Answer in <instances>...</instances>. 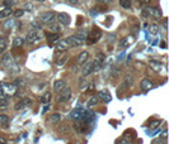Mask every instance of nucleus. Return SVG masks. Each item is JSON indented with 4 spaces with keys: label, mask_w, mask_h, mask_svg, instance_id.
<instances>
[{
    "label": "nucleus",
    "mask_w": 169,
    "mask_h": 144,
    "mask_svg": "<svg viewBox=\"0 0 169 144\" xmlns=\"http://www.w3.org/2000/svg\"><path fill=\"white\" fill-rule=\"evenodd\" d=\"M70 97H71V89L64 87V89H62L61 91L59 92V96H57V103H59V104L67 103V101L70 100Z\"/></svg>",
    "instance_id": "nucleus-1"
},
{
    "label": "nucleus",
    "mask_w": 169,
    "mask_h": 144,
    "mask_svg": "<svg viewBox=\"0 0 169 144\" xmlns=\"http://www.w3.org/2000/svg\"><path fill=\"white\" fill-rule=\"evenodd\" d=\"M24 41H27V43H29V44H36V43H38V42L41 41V35L38 34V30L31 29V30L28 32V34H27V38H25Z\"/></svg>",
    "instance_id": "nucleus-2"
},
{
    "label": "nucleus",
    "mask_w": 169,
    "mask_h": 144,
    "mask_svg": "<svg viewBox=\"0 0 169 144\" xmlns=\"http://www.w3.org/2000/svg\"><path fill=\"white\" fill-rule=\"evenodd\" d=\"M40 19H41V23H43V24H51V23L55 22L56 14L54 12H45V13L41 14Z\"/></svg>",
    "instance_id": "nucleus-3"
},
{
    "label": "nucleus",
    "mask_w": 169,
    "mask_h": 144,
    "mask_svg": "<svg viewBox=\"0 0 169 144\" xmlns=\"http://www.w3.org/2000/svg\"><path fill=\"white\" fill-rule=\"evenodd\" d=\"M145 12L147 13L149 17L156 18V19L162 18V10L159 8H156V7H147V8H145Z\"/></svg>",
    "instance_id": "nucleus-4"
},
{
    "label": "nucleus",
    "mask_w": 169,
    "mask_h": 144,
    "mask_svg": "<svg viewBox=\"0 0 169 144\" xmlns=\"http://www.w3.org/2000/svg\"><path fill=\"white\" fill-rule=\"evenodd\" d=\"M1 87H3L4 94H8V95H14L18 90V86L15 83H1Z\"/></svg>",
    "instance_id": "nucleus-5"
},
{
    "label": "nucleus",
    "mask_w": 169,
    "mask_h": 144,
    "mask_svg": "<svg viewBox=\"0 0 169 144\" xmlns=\"http://www.w3.org/2000/svg\"><path fill=\"white\" fill-rule=\"evenodd\" d=\"M57 22L62 25H69L70 24V15L67 13H59L57 14Z\"/></svg>",
    "instance_id": "nucleus-6"
},
{
    "label": "nucleus",
    "mask_w": 169,
    "mask_h": 144,
    "mask_svg": "<svg viewBox=\"0 0 169 144\" xmlns=\"http://www.w3.org/2000/svg\"><path fill=\"white\" fill-rule=\"evenodd\" d=\"M70 47V44L67 43V41L66 39H60V41H57L56 42V51H59V52H64V51H67V48Z\"/></svg>",
    "instance_id": "nucleus-7"
},
{
    "label": "nucleus",
    "mask_w": 169,
    "mask_h": 144,
    "mask_svg": "<svg viewBox=\"0 0 169 144\" xmlns=\"http://www.w3.org/2000/svg\"><path fill=\"white\" fill-rule=\"evenodd\" d=\"M132 42H134V37H132V35L125 37V38L120 39V42H118V47H120V48H126V47H129L130 44H132Z\"/></svg>",
    "instance_id": "nucleus-8"
},
{
    "label": "nucleus",
    "mask_w": 169,
    "mask_h": 144,
    "mask_svg": "<svg viewBox=\"0 0 169 144\" xmlns=\"http://www.w3.org/2000/svg\"><path fill=\"white\" fill-rule=\"evenodd\" d=\"M66 41H67V43L70 44V47H79V46L83 44V41L79 39L76 35H70Z\"/></svg>",
    "instance_id": "nucleus-9"
},
{
    "label": "nucleus",
    "mask_w": 169,
    "mask_h": 144,
    "mask_svg": "<svg viewBox=\"0 0 169 144\" xmlns=\"http://www.w3.org/2000/svg\"><path fill=\"white\" fill-rule=\"evenodd\" d=\"M98 99L103 100L104 103H109V101L112 100V96L108 92V90H102V91L98 92Z\"/></svg>",
    "instance_id": "nucleus-10"
},
{
    "label": "nucleus",
    "mask_w": 169,
    "mask_h": 144,
    "mask_svg": "<svg viewBox=\"0 0 169 144\" xmlns=\"http://www.w3.org/2000/svg\"><path fill=\"white\" fill-rule=\"evenodd\" d=\"M93 73V61H87L83 67V76H89Z\"/></svg>",
    "instance_id": "nucleus-11"
},
{
    "label": "nucleus",
    "mask_w": 169,
    "mask_h": 144,
    "mask_svg": "<svg viewBox=\"0 0 169 144\" xmlns=\"http://www.w3.org/2000/svg\"><path fill=\"white\" fill-rule=\"evenodd\" d=\"M140 87H141V90H144V91H147V90H150L153 87V81H151V80H149V78L141 80Z\"/></svg>",
    "instance_id": "nucleus-12"
},
{
    "label": "nucleus",
    "mask_w": 169,
    "mask_h": 144,
    "mask_svg": "<svg viewBox=\"0 0 169 144\" xmlns=\"http://www.w3.org/2000/svg\"><path fill=\"white\" fill-rule=\"evenodd\" d=\"M88 58H89V53L87 51H83L82 53H79V56L76 58V61H78V65H84L87 61H88Z\"/></svg>",
    "instance_id": "nucleus-13"
},
{
    "label": "nucleus",
    "mask_w": 169,
    "mask_h": 144,
    "mask_svg": "<svg viewBox=\"0 0 169 144\" xmlns=\"http://www.w3.org/2000/svg\"><path fill=\"white\" fill-rule=\"evenodd\" d=\"M149 65H150V67L153 68L154 71H156V72H160L162 70H163V63H160L159 61H154V60H151L150 62H149Z\"/></svg>",
    "instance_id": "nucleus-14"
},
{
    "label": "nucleus",
    "mask_w": 169,
    "mask_h": 144,
    "mask_svg": "<svg viewBox=\"0 0 169 144\" xmlns=\"http://www.w3.org/2000/svg\"><path fill=\"white\" fill-rule=\"evenodd\" d=\"M83 113H84V110L83 109H75V110H73V113H71V118L73 119H75V120H82L83 118Z\"/></svg>",
    "instance_id": "nucleus-15"
},
{
    "label": "nucleus",
    "mask_w": 169,
    "mask_h": 144,
    "mask_svg": "<svg viewBox=\"0 0 169 144\" xmlns=\"http://www.w3.org/2000/svg\"><path fill=\"white\" fill-rule=\"evenodd\" d=\"M64 87H65V81L64 80H56V81L54 82V90L56 92H60Z\"/></svg>",
    "instance_id": "nucleus-16"
},
{
    "label": "nucleus",
    "mask_w": 169,
    "mask_h": 144,
    "mask_svg": "<svg viewBox=\"0 0 169 144\" xmlns=\"http://www.w3.org/2000/svg\"><path fill=\"white\" fill-rule=\"evenodd\" d=\"M24 38H22V37H17V38L13 39V47L17 48V47H22L24 44Z\"/></svg>",
    "instance_id": "nucleus-17"
},
{
    "label": "nucleus",
    "mask_w": 169,
    "mask_h": 144,
    "mask_svg": "<svg viewBox=\"0 0 169 144\" xmlns=\"http://www.w3.org/2000/svg\"><path fill=\"white\" fill-rule=\"evenodd\" d=\"M12 13H13V10L10 9V8H5V9H3V10H0V19L8 18Z\"/></svg>",
    "instance_id": "nucleus-18"
},
{
    "label": "nucleus",
    "mask_w": 169,
    "mask_h": 144,
    "mask_svg": "<svg viewBox=\"0 0 169 144\" xmlns=\"http://www.w3.org/2000/svg\"><path fill=\"white\" fill-rule=\"evenodd\" d=\"M49 29H50V32H52V33H60V32H61V27L59 24L51 23V24H49Z\"/></svg>",
    "instance_id": "nucleus-19"
},
{
    "label": "nucleus",
    "mask_w": 169,
    "mask_h": 144,
    "mask_svg": "<svg viewBox=\"0 0 169 144\" xmlns=\"http://www.w3.org/2000/svg\"><path fill=\"white\" fill-rule=\"evenodd\" d=\"M75 35H76L80 41H84V39H87V37H88V30L80 29V30H78V33H76Z\"/></svg>",
    "instance_id": "nucleus-20"
},
{
    "label": "nucleus",
    "mask_w": 169,
    "mask_h": 144,
    "mask_svg": "<svg viewBox=\"0 0 169 144\" xmlns=\"http://www.w3.org/2000/svg\"><path fill=\"white\" fill-rule=\"evenodd\" d=\"M102 65H103V62H101L99 60H97V58H96V61H93V72H98V71H101Z\"/></svg>",
    "instance_id": "nucleus-21"
},
{
    "label": "nucleus",
    "mask_w": 169,
    "mask_h": 144,
    "mask_svg": "<svg viewBox=\"0 0 169 144\" xmlns=\"http://www.w3.org/2000/svg\"><path fill=\"white\" fill-rule=\"evenodd\" d=\"M51 97H52L51 92H50V91H47V92H45V94H43V96L41 97V101H42L43 104H49L50 101H51Z\"/></svg>",
    "instance_id": "nucleus-22"
},
{
    "label": "nucleus",
    "mask_w": 169,
    "mask_h": 144,
    "mask_svg": "<svg viewBox=\"0 0 169 144\" xmlns=\"http://www.w3.org/2000/svg\"><path fill=\"white\" fill-rule=\"evenodd\" d=\"M47 39H50L51 42H57L59 39V33H52V32H49V33L46 34Z\"/></svg>",
    "instance_id": "nucleus-23"
},
{
    "label": "nucleus",
    "mask_w": 169,
    "mask_h": 144,
    "mask_svg": "<svg viewBox=\"0 0 169 144\" xmlns=\"http://www.w3.org/2000/svg\"><path fill=\"white\" fill-rule=\"evenodd\" d=\"M9 124V116L8 115H0V125L1 126H7Z\"/></svg>",
    "instance_id": "nucleus-24"
},
{
    "label": "nucleus",
    "mask_w": 169,
    "mask_h": 144,
    "mask_svg": "<svg viewBox=\"0 0 169 144\" xmlns=\"http://www.w3.org/2000/svg\"><path fill=\"white\" fill-rule=\"evenodd\" d=\"M61 120V115L60 114H54L50 116V121L52 123V124H57V123H60Z\"/></svg>",
    "instance_id": "nucleus-25"
},
{
    "label": "nucleus",
    "mask_w": 169,
    "mask_h": 144,
    "mask_svg": "<svg viewBox=\"0 0 169 144\" xmlns=\"http://www.w3.org/2000/svg\"><path fill=\"white\" fill-rule=\"evenodd\" d=\"M7 49V41H5L4 37H0V55Z\"/></svg>",
    "instance_id": "nucleus-26"
},
{
    "label": "nucleus",
    "mask_w": 169,
    "mask_h": 144,
    "mask_svg": "<svg viewBox=\"0 0 169 144\" xmlns=\"http://www.w3.org/2000/svg\"><path fill=\"white\" fill-rule=\"evenodd\" d=\"M120 5L123 9H130L131 8V0H120Z\"/></svg>",
    "instance_id": "nucleus-27"
},
{
    "label": "nucleus",
    "mask_w": 169,
    "mask_h": 144,
    "mask_svg": "<svg viewBox=\"0 0 169 144\" xmlns=\"http://www.w3.org/2000/svg\"><path fill=\"white\" fill-rule=\"evenodd\" d=\"M9 105V100L7 97H3V96H0V109H4L7 108Z\"/></svg>",
    "instance_id": "nucleus-28"
},
{
    "label": "nucleus",
    "mask_w": 169,
    "mask_h": 144,
    "mask_svg": "<svg viewBox=\"0 0 169 144\" xmlns=\"http://www.w3.org/2000/svg\"><path fill=\"white\" fill-rule=\"evenodd\" d=\"M18 3V0H4V3H3V5L5 8H10L12 5H14V4H17Z\"/></svg>",
    "instance_id": "nucleus-29"
},
{
    "label": "nucleus",
    "mask_w": 169,
    "mask_h": 144,
    "mask_svg": "<svg viewBox=\"0 0 169 144\" xmlns=\"http://www.w3.org/2000/svg\"><path fill=\"white\" fill-rule=\"evenodd\" d=\"M149 32L151 34H158V32H159V27H158L156 24H151L149 27Z\"/></svg>",
    "instance_id": "nucleus-30"
},
{
    "label": "nucleus",
    "mask_w": 169,
    "mask_h": 144,
    "mask_svg": "<svg viewBox=\"0 0 169 144\" xmlns=\"http://www.w3.org/2000/svg\"><path fill=\"white\" fill-rule=\"evenodd\" d=\"M97 104H98V96H97V97H92L90 100L88 101V108H92V106L97 105Z\"/></svg>",
    "instance_id": "nucleus-31"
},
{
    "label": "nucleus",
    "mask_w": 169,
    "mask_h": 144,
    "mask_svg": "<svg viewBox=\"0 0 169 144\" xmlns=\"http://www.w3.org/2000/svg\"><path fill=\"white\" fill-rule=\"evenodd\" d=\"M12 62V57H10V55H7L3 57V63L4 65H9V63Z\"/></svg>",
    "instance_id": "nucleus-32"
},
{
    "label": "nucleus",
    "mask_w": 169,
    "mask_h": 144,
    "mask_svg": "<svg viewBox=\"0 0 169 144\" xmlns=\"http://www.w3.org/2000/svg\"><path fill=\"white\" fill-rule=\"evenodd\" d=\"M23 13H24V10H23V9H18V10H15V12H14L13 14H14V17H15V18H20V17L23 15Z\"/></svg>",
    "instance_id": "nucleus-33"
},
{
    "label": "nucleus",
    "mask_w": 169,
    "mask_h": 144,
    "mask_svg": "<svg viewBox=\"0 0 169 144\" xmlns=\"http://www.w3.org/2000/svg\"><path fill=\"white\" fill-rule=\"evenodd\" d=\"M10 68V73H15V72H19V66H15V65H13V66H10L9 67Z\"/></svg>",
    "instance_id": "nucleus-34"
},
{
    "label": "nucleus",
    "mask_w": 169,
    "mask_h": 144,
    "mask_svg": "<svg viewBox=\"0 0 169 144\" xmlns=\"http://www.w3.org/2000/svg\"><path fill=\"white\" fill-rule=\"evenodd\" d=\"M114 144H130V142L123 139V138H120V139H117V140L114 142Z\"/></svg>",
    "instance_id": "nucleus-35"
},
{
    "label": "nucleus",
    "mask_w": 169,
    "mask_h": 144,
    "mask_svg": "<svg viewBox=\"0 0 169 144\" xmlns=\"http://www.w3.org/2000/svg\"><path fill=\"white\" fill-rule=\"evenodd\" d=\"M160 123H162V120H154V121H151L150 123V128H155V126H158V125H160Z\"/></svg>",
    "instance_id": "nucleus-36"
},
{
    "label": "nucleus",
    "mask_w": 169,
    "mask_h": 144,
    "mask_svg": "<svg viewBox=\"0 0 169 144\" xmlns=\"http://www.w3.org/2000/svg\"><path fill=\"white\" fill-rule=\"evenodd\" d=\"M24 104H23V101H20V103H18V104H15V110H22L23 108H24Z\"/></svg>",
    "instance_id": "nucleus-37"
},
{
    "label": "nucleus",
    "mask_w": 169,
    "mask_h": 144,
    "mask_svg": "<svg viewBox=\"0 0 169 144\" xmlns=\"http://www.w3.org/2000/svg\"><path fill=\"white\" fill-rule=\"evenodd\" d=\"M32 29H36V30L41 29V24L37 23V22H33V23H32Z\"/></svg>",
    "instance_id": "nucleus-38"
},
{
    "label": "nucleus",
    "mask_w": 169,
    "mask_h": 144,
    "mask_svg": "<svg viewBox=\"0 0 169 144\" xmlns=\"http://www.w3.org/2000/svg\"><path fill=\"white\" fill-rule=\"evenodd\" d=\"M32 8H33V5L31 4V3H28V4L24 5V9H27V10H32Z\"/></svg>",
    "instance_id": "nucleus-39"
},
{
    "label": "nucleus",
    "mask_w": 169,
    "mask_h": 144,
    "mask_svg": "<svg viewBox=\"0 0 169 144\" xmlns=\"http://www.w3.org/2000/svg\"><path fill=\"white\" fill-rule=\"evenodd\" d=\"M97 1L101 4H108V3H112V0H97Z\"/></svg>",
    "instance_id": "nucleus-40"
},
{
    "label": "nucleus",
    "mask_w": 169,
    "mask_h": 144,
    "mask_svg": "<svg viewBox=\"0 0 169 144\" xmlns=\"http://www.w3.org/2000/svg\"><path fill=\"white\" fill-rule=\"evenodd\" d=\"M22 101H23V104H24V105H29L31 103H32V101H31L29 99H23Z\"/></svg>",
    "instance_id": "nucleus-41"
},
{
    "label": "nucleus",
    "mask_w": 169,
    "mask_h": 144,
    "mask_svg": "<svg viewBox=\"0 0 169 144\" xmlns=\"http://www.w3.org/2000/svg\"><path fill=\"white\" fill-rule=\"evenodd\" d=\"M70 4H73V5H78L79 4V0H67Z\"/></svg>",
    "instance_id": "nucleus-42"
},
{
    "label": "nucleus",
    "mask_w": 169,
    "mask_h": 144,
    "mask_svg": "<svg viewBox=\"0 0 169 144\" xmlns=\"http://www.w3.org/2000/svg\"><path fill=\"white\" fill-rule=\"evenodd\" d=\"M4 143H7V140H5V138L0 137V144H4Z\"/></svg>",
    "instance_id": "nucleus-43"
},
{
    "label": "nucleus",
    "mask_w": 169,
    "mask_h": 144,
    "mask_svg": "<svg viewBox=\"0 0 169 144\" xmlns=\"http://www.w3.org/2000/svg\"><path fill=\"white\" fill-rule=\"evenodd\" d=\"M1 83H3V82H0V96H3V95H4V91H3V87H1Z\"/></svg>",
    "instance_id": "nucleus-44"
},
{
    "label": "nucleus",
    "mask_w": 169,
    "mask_h": 144,
    "mask_svg": "<svg viewBox=\"0 0 169 144\" xmlns=\"http://www.w3.org/2000/svg\"><path fill=\"white\" fill-rule=\"evenodd\" d=\"M65 61H66V58H62V60H61L60 62H57V65H59V66H61V65H62V63H64Z\"/></svg>",
    "instance_id": "nucleus-45"
},
{
    "label": "nucleus",
    "mask_w": 169,
    "mask_h": 144,
    "mask_svg": "<svg viewBox=\"0 0 169 144\" xmlns=\"http://www.w3.org/2000/svg\"><path fill=\"white\" fill-rule=\"evenodd\" d=\"M47 110H49V105H47V106H45V108H43V110H42V114H45Z\"/></svg>",
    "instance_id": "nucleus-46"
},
{
    "label": "nucleus",
    "mask_w": 169,
    "mask_h": 144,
    "mask_svg": "<svg viewBox=\"0 0 169 144\" xmlns=\"http://www.w3.org/2000/svg\"><path fill=\"white\" fill-rule=\"evenodd\" d=\"M160 47H162V48H167V43H165V42H162V43H160Z\"/></svg>",
    "instance_id": "nucleus-47"
},
{
    "label": "nucleus",
    "mask_w": 169,
    "mask_h": 144,
    "mask_svg": "<svg viewBox=\"0 0 169 144\" xmlns=\"http://www.w3.org/2000/svg\"><path fill=\"white\" fill-rule=\"evenodd\" d=\"M151 0H142V3H145V4H147V3H150Z\"/></svg>",
    "instance_id": "nucleus-48"
},
{
    "label": "nucleus",
    "mask_w": 169,
    "mask_h": 144,
    "mask_svg": "<svg viewBox=\"0 0 169 144\" xmlns=\"http://www.w3.org/2000/svg\"><path fill=\"white\" fill-rule=\"evenodd\" d=\"M38 3H43V1H46V0H37Z\"/></svg>",
    "instance_id": "nucleus-49"
}]
</instances>
